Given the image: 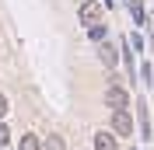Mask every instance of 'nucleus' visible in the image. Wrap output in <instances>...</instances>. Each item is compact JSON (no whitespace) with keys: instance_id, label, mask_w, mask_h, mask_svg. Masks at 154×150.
I'll return each mask as SVG.
<instances>
[{"instance_id":"9b49d317","label":"nucleus","mask_w":154,"mask_h":150,"mask_svg":"<svg viewBox=\"0 0 154 150\" xmlns=\"http://www.w3.org/2000/svg\"><path fill=\"white\" fill-rule=\"evenodd\" d=\"M4 115H7V98L0 94V119H4Z\"/></svg>"},{"instance_id":"f257e3e1","label":"nucleus","mask_w":154,"mask_h":150,"mask_svg":"<svg viewBox=\"0 0 154 150\" xmlns=\"http://www.w3.org/2000/svg\"><path fill=\"white\" fill-rule=\"evenodd\" d=\"M105 101L112 105V112H126V108H130V94H126L123 87L116 84V80H109V91H105Z\"/></svg>"},{"instance_id":"0eeeda50","label":"nucleus","mask_w":154,"mask_h":150,"mask_svg":"<svg viewBox=\"0 0 154 150\" xmlns=\"http://www.w3.org/2000/svg\"><path fill=\"white\" fill-rule=\"evenodd\" d=\"M21 150H42V143L35 140V133H28V136L21 140Z\"/></svg>"},{"instance_id":"f03ea898","label":"nucleus","mask_w":154,"mask_h":150,"mask_svg":"<svg viewBox=\"0 0 154 150\" xmlns=\"http://www.w3.org/2000/svg\"><path fill=\"white\" fill-rule=\"evenodd\" d=\"M81 21H84L88 28H91V25H102V7H98L95 0H84V4H81Z\"/></svg>"},{"instance_id":"9d476101","label":"nucleus","mask_w":154,"mask_h":150,"mask_svg":"<svg viewBox=\"0 0 154 150\" xmlns=\"http://www.w3.org/2000/svg\"><path fill=\"white\" fill-rule=\"evenodd\" d=\"M130 7H133V21H140V25H144V7H140V0H133Z\"/></svg>"},{"instance_id":"423d86ee","label":"nucleus","mask_w":154,"mask_h":150,"mask_svg":"<svg viewBox=\"0 0 154 150\" xmlns=\"http://www.w3.org/2000/svg\"><path fill=\"white\" fill-rule=\"evenodd\" d=\"M46 150H67V140H63L60 133H53V136L46 140Z\"/></svg>"},{"instance_id":"39448f33","label":"nucleus","mask_w":154,"mask_h":150,"mask_svg":"<svg viewBox=\"0 0 154 150\" xmlns=\"http://www.w3.org/2000/svg\"><path fill=\"white\" fill-rule=\"evenodd\" d=\"M95 150H116V136L112 133H98L95 136Z\"/></svg>"},{"instance_id":"7ed1b4c3","label":"nucleus","mask_w":154,"mask_h":150,"mask_svg":"<svg viewBox=\"0 0 154 150\" xmlns=\"http://www.w3.org/2000/svg\"><path fill=\"white\" fill-rule=\"evenodd\" d=\"M112 133H116V136H130V133H133L130 112H112Z\"/></svg>"},{"instance_id":"1a4fd4ad","label":"nucleus","mask_w":154,"mask_h":150,"mask_svg":"<svg viewBox=\"0 0 154 150\" xmlns=\"http://www.w3.org/2000/svg\"><path fill=\"white\" fill-rule=\"evenodd\" d=\"M11 143V129H7V122H0V147H7Z\"/></svg>"},{"instance_id":"20e7f679","label":"nucleus","mask_w":154,"mask_h":150,"mask_svg":"<svg viewBox=\"0 0 154 150\" xmlns=\"http://www.w3.org/2000/svg\"><path fill=\"white\" fill-rule=\"evenodd\" d=\"M98 56H102V63L116 66V46L112 42H102V46H98Z\"/></svg>"},{"instance_id":"6e6552de","label":"nucleus","mask_w":154,"mask_h":150,"mask_svg":"<svg viewBox=\"0 0 154 150\" xmlns=\"http://www.w3.org/2000/svg\"><path fill=\"white\" fill-rule=\"evenodd\" d=\"M91 38H95V42H105V25H91Z\"/></svg>"},{"instance_id":"f8f14e48","label":"nucleus","mask_w":154,"mask_h":150,"mask_svg":"<svg viewBox=\"0 0 154 150\" xmlns=\"http://www.w3.org/2000/svg\"><path fill=\"white\" fill-rule=\"evenodd\" d=\"M105 7H116V0H105Z\"/></svg>"}]
</instances>
